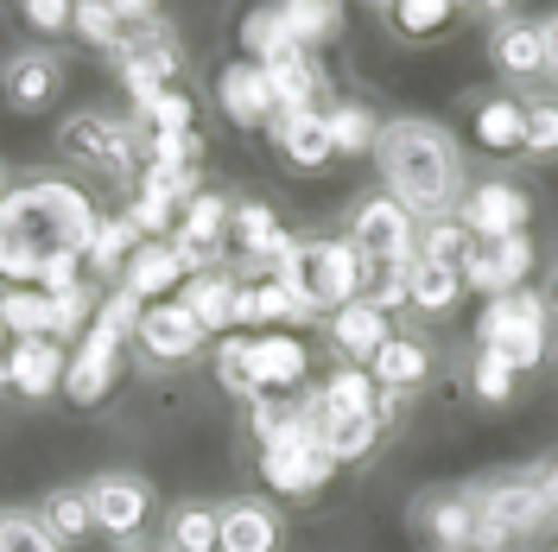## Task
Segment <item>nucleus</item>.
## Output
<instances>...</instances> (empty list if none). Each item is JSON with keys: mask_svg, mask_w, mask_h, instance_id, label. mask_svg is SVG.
<instances>
[{"mask_svg": "<svg viewBox=\"0 0 558 552\" xmlns=\"http://www.w3.org/2000/svg\"><path fill=\"white\" fill-rule=\"evenodd\" d=\"M0 96L13 115H45V108L64 96V51L51 45H20L7 64H0Z\"/></svg>", "mask_w": 558, "mask_h": 552, "instance_id": "11", "label": "nucleus"}, {"mask_svg": "<svg viewBox=\"0 0 558 552\" xmlns=\"http://www.w3.org/2000/svg\"><path fill=\"white\" fill-rule=\"evenodd\" d=\"M20 20H26L33 33H70V26H76V7H64V0H26Z\"/></svg>", "mask_w": 558, "mask_h": 552, "instance_id": "40", "label": "nucleus"}, {"mask_svg": "<svg viewBox=\"0 0 558 552\" xmlns=\"http://www.w3.org/2000/svg\"><path fill=\"white\" fill-rule=\"evenodd\" d=\"M229 254H242V279L279 274V261L292 254V229L279 223L267 204H235V223H229Z\"/></svg>", "mask_w": 558, "mask_h": 552, "instance_id": "14", "label": "nucleus"}, {"mask_svg": "<svg viewBox=\"0 0 558 552\" xmlns=\"http://www.w3.org/2000/svg\"><path fill=\"white\" fill-rule=\"evenodd\" d=\"M381 413H362V419H337V425H324V445H330V457H337V470L343 464H362L368 451L381 445Z\"/></svg>", "mask_w": 558, "mask_h": 552, "instance_id": "35", "label": "nucleus"}, {"mask_svg": "<svg viewBox=\"0 0 558 552\" xmlns=\"http://www.w3.org/2000/svg\"><path fill=\"white\" fill-rule=\"evenodd\" d=\"M476 394H483L488 407H501V400H514V369L508 362H495L476 349Z\"/></svg>", "mask_w": 558, "mask_h": 552, "instance_id": "39", "label": "nucleus"}, {"mask_svg": "<svg viewBox=\"0 0 558 552\" xmlns=\"http://www.w3.org/2000/svg\"><path fill=\"white\" fill-rule=\"evenodd\" d=\"M432 369H438L432 344H425V337H400V331H393V344L368 362L375 387H393V394H418V387L432 381Z\"/></svg>", "mask_w": 558, "mask_h": 552, "instance_id": "25", "label": "nucleus"}, {"mask_svg": "<svg viewBox=\"0 0 558 552\" xmlns=\"http://www.w3.org/2000/svg\"><path fill=\"white\" fill-rule=\"evenodd\" d=\"M166 547L172 552H222V520L204 502H178L166 515Z\"/></svg>", "mask_w": 558, "mask_h": 552, "instance_id": "32", "label": "nucleus"}, {"mask_svg": "<svg viewBox=\"0 0 558 552\" xmlns=\"http://www.w3.org/2000/svg\"><path fill=\"white\" fill-rule=\"evenodd\" d=\"M539 299H546V317L558 324V267H553V279H546V292H539Z\"/></svg>", "mask_w": 558, "mask_h": 552, "instance_id": "42", "label": "nucleus"}, {"mask_svg": "<svg viewBox=\"0 0 558 552\" xmlns=\"http://www.w3.org/2000/svg\"><path fill=\"white\" fill-rule=\"evenodd\" d=\"M470 128H476V140H483L495 159H501V153H526L521 96H476V103H470Z\"/></svg>", "mask_w": 558, "mask_h": 552, "instance_id": "26", "label": "nucleus"}, {"mask_svg": "<svg viewBox=\"0 0 558 552\" xmlns=\"http://www.w3.org/2000/svg\"><path fill=\"white\" fill-rule=\"evenodd\" d=\"M140 242H146V236L134 229V216H102V223H96V242H89V274L121 279L128 261L140 254Z\"/></svg>", "mask_w": 558, "mask_h": 552, "instance_id": "30", "label": "nucleus"}, {"mask_svg": "<svg viewBox=\"0 0 558 552\" xmlns=\"http://www.w3.org/2000/svg\"><path fill=\"white\" fill-rule=\"evenodd\" d=\"M121 552H172V547H146V540H140V547H121Z\"/></svg>", "mask_w": 558, "mask_h": 552, "instance_id": "43", "label": "nucleus"}, {"mask_svg": "<svg viewBox=\"0 0 558 552\" xmlns=\"http://www.w3.org/2000/svg\"><path fill=\"white\" fill-rule=\"evenodd\" d=\"M184 261H178L172 242H140V254L128 261V274H121V292H134L140 305H159L166 292L178 299V286H184Z\"/></svg>", "mask_w": 558, "mask_h": 552, "instance_id": "22", "label": "nucleus"}, {"mask_svg": "<svg viewBox=\"0 0 558 552\" xmlns=\"http://www.w3.org/2000/svg\"><path fill=\"white\" fill-rule=\"evenodd\" d=\"M0 552H64V547L45 533L38 515H26V508H0Z\"/></svg>", "mask_w": 558, "mask_h": 552, "instance_id": "37", "label": "nucleus"}, {"mask_svg": "<svg viewBox=\"0 0 558 552\" xmlns=\"http://www.w3.org/2000/svg\"><path fill=\"white\" fill-rule=\"evenodd\" d=\"M343 242L355 248L368 267H413L418 223H413V209H400L387 191H368V197H355V204H349Z\"/></svg>", "mask_w": 558, "mask_h": 552, "instance_id": "7", "label": "nucleus"}, {"mask_svg": "<svg viewBox=\"0 0 558 552\" xmlns=\"http://www.w3.org/2000/svg\"><path fill=\"white\" fill-rule=\"evenodd\" d=\"M96 204L70 178H20L0 197V279L7 286H38L64 261H89L96 242Z\"/></svg>", "mask_w": 558, "mask_h": 552, "instance_id": "1", "label": "nucleus"}, {"mask_svg": "<svg viewBox=\"0 0 558 552\" xmlns=\"http://www.w3.org/2000/svg\"><path fill=\"white\" fill-rule=\"evenodd\" d=\"M539 26H546V76L558 83V13L553 20H539Z\"/></svg>", "mask_w": 558, "mask_h": 552, "instance_id": "41", "label": "nucleus"}, {"mask_svg": "<svg viewBox=\"0 0 558 552\" xmlns=\"http://www.w3.org/2000/svg\"><path fill=\"white\" fill-rule=\"evenodd\" d=\"M216 108H222V121L229 128H274V83H267V70L254 64V58H229V64L216 70Z\"/></svg>", "mask_w": 558, "mask_h": 552, "instance_id": "13", "label": "nucleus"}, {"mask_svg": "<svg viewBox=\"0 0 558 552\" xmlns=\"http://www.w3.org/2000/svg\"><path fill=\"white\" fill-rule=\"evenodd\" d=\"M267 140H274L279 166H292V172H324V166L337 159L324 108H312V115H274V128H267Z\"/></svg>", "mask_w": 558, "mask_h": 552, "instance_id": "20", "label": "nucleus"}, {"mask_svg": "<svg viewBox=\"0 0 558 552\" xmlns=\"http://www.w3.org/2000/svg\"><path fill=\"white\" fill-rule=\"evenodd\" d=\"M178 305L204 324V337H235L242 331V274H229V267L191 274L178 286Z\"/></svg>", "mask_w": 558, "mask_h": 552, "instance_id": "15", "label": "nucleus"}, {"mask_svg": "<svg viewBox=\"0 0 558 552\" xmlns=\"http://www.w3.org/2000/svg\"><path fill=\"white\" fill-rule=\"evenodd\" d=\"M0 324H7L13 344L51 337V292H38V286H7V292H0Z\"/></svg>", "mask_w": 558, "mask_h": 552, "instance_id": "29", "label": "nucleus"}, {"mask_svg": "<svg viewBox=\"0 0 558 552\" xmlns=\"http://www.w3.org/2000/svg\"><path fill=\"white\" fill-rule=\"evenodd\" d=\"M463 267H451V261H425L418 254L413 267H407V305L418 311V317H445V311L463 305Z\"/></svg>", "mask_w": 558, "mask_h": 552, "instance_id": "24", "label": "nucleus"}, {"mask_svg": "<svg viewBox=\"0 0 558 552\" xmlns=\"http://www.w3.org/2000/svg\"><path fill=\"white\" fill-rule=\"evenodd\" d=\"M381 20L393 33L425 38V33H445V26H451V7H445V0H400V7H387Z\"/></svg>", "mask_w": 558, "mask_h": 552, "instance_id": "38", "label": "nucleus"}, {"mask_svg": "<svg viewBox=\"0 0 558 552\" xmlns=\"http://www.w3.org/2000/svg\"><path fill=\"white\" fill-rule=\"evenodd\" d=\"M58 153L76 159L83 172L96 178H134L146 166V134L128 115H108V108H76L58 121Z\"/></svg>", "mask_w": 558, "mask_h": 552, "instance_id": "5", "label": "nucleus"}, {"mask_svg": "<svg viewBox=\"0 0 558 552\" xmlns=\"http://www.w3.org/2000/svg\"><path fill=\"white\" fill-rule=\"evenodd\" d=\"M413 527L425 533L432 552H483V502H476V483L425 489L418 508H413Z\"/></svg>", "mask_w": 558, "mask_h": 552, "instance_id": "8", "label": "nucleus"}, {"mask_svg": "<svg viewBox=\"0 0 558 552\" xmlns=\"http://www.w3.org/2000/svg\"><path fill=\"white\" fill-rule=\"evenodd\" d=\"M387 344H393V317L375 311L368 299H355V305H343L330 317V349H337L343 369H368Z\"/></svg>", "mask_w": 558, "mask_h": 552, "instance_id": "19", "label": "nucleus"}, {"mask_svg": "<svg viewBox=\"0 0 558 552\" xmlns=\"http://www.w3.org/2000/svg\"><path fill=\"white\" fill-rule=\"evenodd\" d=\"M134 349H140V362H153V369H184V362H197V356L209 349V337L178 299H159V305L140 311Z\"/></svg>", "mask_w": 558, "mask_h": 552, "instance_id": "9", "label": "nucleus"}, {"mask_svg": "<svg viewBox=\"0 0 558 552\" xmlns=\"http://www.w3.org/2000/svg\"><path fill=\"white\" fill-rule=\"evenodd\" d=\"M279 317H292V324H299V311H292V292L279 286V274L242 279V331H247V324H279Z\"/></svg>", "mask_w": 558, "mask_h": 552, "instance_id": "36", "label": "nucleus"}, {"mask_svg": "<svg viewBox=\"0 0 558 552\" xmlns=\"http://www.w3.org/2000/svg\"><path fill=\"white\" fill-rule=\"evenodd\" d=\"M64 375H70V349L38 337V344H13L0 356V387L26 394V400H45V394H64Z\"/></svg>", "mask_w": 558, "mask_h": 552, "instance_id": "17", "label": "nucleus"}, {"mask_svg": "<svg viewBox=\"0 0 558 552\" xmlns=\"http://www.w3.org/2000/svg\"><path fill=\"white\" fill-rule=\"evenodd\" d=\"M222 520V552H279V515L254 495H235L216 508Z\"/></svg>", "mask_w": 558, "mask_h": 552, "instance_id": "23", "label": "nucleus"}, {"mask_svg": "<svg viewBox=\"0 0 558 552\" xmlns=\"http://www.w3.org/2000/svg\"><path fill=\"white\" fill-rule=\"evenodd\" d=\"M242 58H254L260 70L299 58V38L286 26V7H254V13H247L242 20Z\"/></svg>", "mask_w": 558, "mask_h": 552, "instance_id": "28", "label": "nucleus"}, {"mask_svg": "<svg viewBox=\"0 0 558 552\" xmlns=\"http://www.w3.org/2000/svg\"><path fill=\"white\" fill-rule=\"evenodd\" d=\"M153 483L140 477V470H102V477H89V508H96V533L108 540H134L140 527L153 520Z\"/></svg>", "mask_w": 558, "mask_h": 552, "instance_id": "12", "label": "nucleus"}, {"mask_svg": "<svg viewBox=\"0 0 558 552\" xmlns=\"http://www.w3.org/2000/svg\"><path fill=\"white\" fill-rule=\"evenodd\" d=\"M457 223H463L476 242H508V236H526V223H533V197H526L514 178H483V184L463 191Z\"/></svg>", "mask_w": 558, "mask_h": 552, "instance_id": "10", "label": "nucleus"}, {"mask_svg": "<svg viewBox=\"0 0 558 552\" xmlns=\"http://www.w3.org/2000/svg\"><path fill=\"white\" fill-rule=\"evenodd\" d=\"M476 344L483 356L495 362H508L514 375L526 369H539L546 362V349H553V317H546V299L539 292H501V299H488L483 317H476Z\"/></svg>", "mask_w": 558, "mask_h": 552, "instance_id": "6", "label": "nucleus"}, {"mask_svg": "<svg viewBox=\"0 0 558 552\" xmlns=\"http://www.w3.org/2000/svg\"><path fill=\"white\" fill-rule=\"evenodd\" d=\"M362 274H368V261L343 236H305V242H292V254L279 261V286L292 292L299 324H312V317L330 324L343 305H355L362 299Z\"/></svg>", "mask_w": 558, "mask_h": 552, "instance_id": "3", "label": "nucleus"}, {"mask_svg": "<svg viewBox=\"0 0 558 552\" xmlns=\"http://www.w3.org/2000/svg\"><path fill=\"white\" fill-rule=\"evenodd\" d=\"M38 520H45V533H51L58 547H76V540H89V527H96V508H89V483H64V489H51V495H38Z\"/></svg>", "mask_w": 558, "mask_h": 552, "instance_id": "27", "label": "nucleus"}, {"mask_svg": "<svg viewBox=\"0 0 558 552\" xmlns=\"http://www.w3.org/2000/svg\"><path fill=\"white\" fill-rule=\"evenodd\" d=\"M114 70H121V83H128V103H134V115H140L146 103H159L166 89H178V76H184V45L166 33V38H153L146 51L114 58Z\"/></svg>", "mask_w": 558, "mask_h": 552, "instance_id": "18", "label": "nucleus"}, {"mask_svg": "<svg viewBox=\"0 0 558 552\" xmlns=\"http://www.w3.org/2000/svg\"><path fill=\"white\" fill-rule=\"evenodd\" d=\"M375 166H381V191L400 209H413V223H451L463 209L470 166H463L457 134L445 121H432V115H393V121H381Z\"/></svg>", "mask_w": 558, "mask_h": 552, "instance_id": "2", "label": "nucleus"}, {"mask_svg": "<svg viewBox=\"0 0 558 552\" xmlns=\"http://www.w3.org/2000/svg\"><path fill=\"white\" fill-rule=\"evenodd\" d=\"M488 64L501 70L508 83H546V26H533V20H495Z\"/></svg>", "mask_w": 558, "mask_h": 552, "instance_id": "21", "label": "nucleus"}, {"mask_svg": "<svg viewBox=\"0 0 558 552\" xmlns=\"http://www.w3.org/2000/svg\"><path fill=\"white\" fill-rule=\"evenodd\" d=\"M7 349H13V337H7V324H0V356H7Z\"/></svg>", "mask_w": 558, "mask_h": 552, "instance_id": "44", "label": "nucleus"}, {"mask_svg": "<svg viewBox=\"0 0 558 552\" xmlns=\"http://www.w3.org/2000/svg\"><path fill=\"white\" fill-rule=\"evenodd\" d=\"M526 159H558V89H526Z\"/></svg>", "mask_w": 558, "mask_h": 552, "instance_id": "33", "label": "nucleus"}, {"mask_svg": "<svg viewBox=\"0 0 558 552\" xmlns=\"http://www.w3.org/2000/svg\"><path fill=\"white\" fill-rule=\"evenodd\" d=\"M324 121H330V146L343 153V159H375V140H381V115L368 103H337V108H324Z\"/></svg>", "mask_w": 558, "mask_h": 552, "instance_id": "31", "label": "nucleus"}, {"mask_svg": "<svg viewBox=\"0 0 558 552\" xmlns=\"http://www.w3.org/2000/svg\"><path fill=\"white\" fill-rule=\"evenodd\" d=\"M286 26L299 38V51H317V45H330V38L343 33V7H330V0H292Z\"/></svg>", "mask_w": 558, "mask_h": 552, "instance_id": "34", "label": "nucleus"}, {"mask_svg": "<svg viewBox=\"0 0 558 552\" xmlns=\"http://www.w3.org/2000/svg\"><path fill=\"white\" fill-rule=\"evenodd\" d=\"M526 274H533V242H526V236H508V242H470V254H463V286H470V292H488V299L521 292Z\"/></svg>", "mask_w": 558, "mask_h": 552, "instance_id": "16", "label": "nucleus"}, {"mask_svg": "<svg viewBox=\"0 0 558 552\" xmlns=\"http://www.w3.org/2000/svg\"><path fill=\"white\" fill-rule=\"evenodd\" d=\"M0 197H7V166H0Z\"/></svg>", "mask_w": 558, "mask_h": 552, "instance_id": "45", "label": "nucleus"}, {"mask_svg": "<svg viewBox=\"0 0 558 552\" xmlns=\"http://www.w3.org/2000/svg\"><path fill=\"white\" fill-rule=\"evenodd\" d=\"M216 381L222 394L235 400H279V394H299L305 387V344L292 337H222L216 344Z\"/></svg>", "mask_w": 558, "mask_h": 552, "instance_id": "4", "label": "nucleus"}]
</instances>
